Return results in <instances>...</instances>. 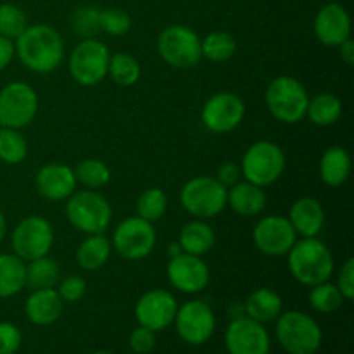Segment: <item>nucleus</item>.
<instances>
[{
  "instance_id": "nucleus-1",
  "label": "nucleus",
  "mask_w": 354,
  "mask_h": 354,
  "mask_svg": "<svg viewBox=\"0 0 354 354\" xmlns=\"http://www.w3.org/2000/svg\"><path fill=\"white\" fill-rule=\"evenodd\" d=\"M14 50L24 68L38 75H47L62 64L66 45L55 28L35 24L14 40Z\"/></svg>"
},
{
  "instance_id": "nucleus-2",
  "label": "nucleus",
  "mask_w": 354,
  "mask_h": 354,
  "mask_svg": "<svg viewBox=\"0 0 354 354\" xmlns=\"http://www.w3.org/2000/svg\"><path fill=\"white\" fill-rule=\"evenodd\" d=\"M287 266L294 280L306 287L327 282L335 268L330 249L318 237L297 239L287 252Z\"/></svg>"
},
{
  "instance_id": "nucleus-3",
  "label": "nucleus",
  "mask_w": 354,
  "mask_h": 354,
  "mask_svg": "<svg viewBox=\"0 0 354 354\" xmlns=\"http://www.w3.org/2000/svg\"><path fill=\"white\" fill-rule=\"evenodd\" d=\"M66 218L78 232L85 235L104 234L113 220L109 201L97 190H75L66 199Z\"/></svg>"
},
{
  "instance_id": "nucleus-4",
  "label": "nucleus",
  "mask_w": 354,
  "mask_h": 354,
  "mask_svg": "<svg viewBox=\"0 0 354 354\" xmlns=\"http://www.w3.org/2000/svg\"><path fill=\"white\" fill-rule=\"evenodd\" d=\"M310 95L303 83L294 76H277L268 83L265 92V104L277 121L296 124L306 118Z\"/></svg>"
},
{
  "instance_id": "nucleus-5",
  "label": "nucleus",
  "mask_w": 354,
  "mask_h": 354,
  "mask_svg": "<svg viewBox=\"0 0 354 354\" xmlns=\"http://www.w3.org/2000/svg\"><path fill=\"white\" fill-rule=\"evenodd\" d=\"M182 207L197 220H209L227 207V187L214 176H194L180 190Z\"/></svg>"
},
{
  "instance_id": "nucleus-6",
  "label": "nucleus",
  "mask_w": 354,
  "mask_h": 354,
  "mask_svg": "<svg viewBox=\"0 0 354 354\" xmlns=\"http://www.w3.org/2000/svg\"><path fill=\"white\" fill-rule=\"evenodd\" d=\"M280 346L289 354H315L322 346V328L303 311H286L277 318Z\"/></svg>"
},
{
  "instance_id": "nucleus-7",
  "label": "nucleus",
  "mask_w": 354,
  "mask_h": 354,
  "mask_svg": "<svg viewBox=\"0 0 354 354\" xmlns=\"http://www.w3.org/2000/svg\"><path fill=\"white\" fill-rule=\"evenodd\" d=\"M241 171L244 180L259 187H270L279 182L286 171V154L275 142L258 140L245 151Z\"/></svg>"
},
{
  "instance_id": "nucleus-8",
  "label": "nucleus",
  "mask_w": 354,
  "mask_h": 354,
  "mask_svg": "<svg viewBox=\"0 0 354 354\" xmlns=\"http://www.w3.org/2000/svg\"><path fill=\"white\" fill-rule=\"evenodd\" d=\"M111 52L104 41L97 38H85L78 41L68 59L71 78L82 86H95L106 80Z\"/></svg>"
},
{
  "instance_id": "nucleus-9",
  "label": "nucleus",
  "mask_w": 354,
  "mask_h": 354,
  "mask_svg": "<svg viewBox=\"0 0 354 354\" xmlns=\"http://www.w3.org/2000/svg\"><path fill=\"white\" fill-rule=\"evenodd\" d=\"M158 54L175 69H192L203 59L199 35L183 24H169L158 37Z\"/></svg>"
},
{
  "instance_id": "nucleus-10",
  "label": "nucleus",
  "mask_w": 354,
  "mask_h": 354,
  "mask_svg": "<svg viewBox=\"0 0 354 354\" xmlns=\"http://www.w3.org/2000/svg\"><path fill=\"white\" fill-rule=\"evenodd\" d=\"M10 245L17 258L24 263L48 256L54 245V228L44 216H26L10 234Z\"/></svg>"
},
{
  "instance_id": "nucleus-11",
  "label": "nucleus",
  "mask_w": 354,
  "mask_h": 354,
  "mask_svg": "<svg viewBox=\"0 0 354 354\" xmlns=\"http://www.w3.org/2000/svg\"><path fill=\"white\" fill-rule=\"evenodd\" d=\"M156 241L154 223L140 216H128L114 230L111 245L127 261H140L154 251Z\"/></svg>"
},
{
  "instance_id": "nucleus-12",
  "label": "nucleus",
  "mask_w": 354,
  "mask_h": 354,
  "mask_svg": "<svg viewBox=\"0 0 354 354\" xmlns=\"http://www.w3.org/2000/svg\"><path fill=\"white\" fill-rule=\"evenodd\" d=\"M38 113V93L28 83H7L0 90V127L21 128L31 124Z\"/></svg>"
},
{
  "instance_id": "nucleus-13",
  "label": "nucleus",
  "mask_w": 354,
  "mask_h": 354,
  "mask_svg": "<svg viewBox=\"0 0 354 354\" xmlns=\"http://www.w3.org/2000/svg\"><path fill=\"white\" fill-rule=\"evenodd\" d=\"M245 116V104L237 93L218 92L206 100L201 111L203 124L211 133H230L241 127Z\"/></svg>"
},
{
  "instance_id": "nucleus-14",
  "label": "nucleus",
  "mask_w": 354,
  "mask_h": 354,
  "mask_svg": "<svg viewBox=\"0 0 354 354\" xmlns=\"http://www.w3.org/2000/svg\"><path fill=\"white\" fill-rule=\"evenodd\" d=\"M175 327L180 339L187 344L201 346L211 339L216 328V317L211 306L204 301H189L178 306L175 317Z\"/></svg>"
},
{
  "instance_id": "nucleus-15",
  "label": "nucleus",
  "mask_w": 354,
  "mask_h": 354,
  "mask_svg": "<svg viewBox=\"0 0 354 354\" xmlns=\"http://www.w3.org/2000/svg\"><path fill=\"white\" fill-rule=\"evenodd\" d=\"M297 234L290 221L280 214L261 218L252 230V242L256 249L265 256L282 258L296 244Z\"/></svg>"
},
{
  "instance_id": "nucleus-16",
  "label": "nucleus",
  "mask_w": 354,
  "mask_h": 354,
  "mask_svg": "<svg viewBox=\"0 0 354 354\" xmlns=\"http://www.w3.org/2000/svg\"><path fill=\"white\" fill-rule=\"evenodd\" d=\"M178 303L175 296L165 289H151L142 294L135 304V318L138 325L159 332L175 322Z\"/></svg>"
},
{
  "instance_id": "nucleus-17",
  "label": "nucleus",
  "mask_w": 354,
  "mask_h": 354,
  "mask_svg": "<svg viewBox=\"0 0 354 354\" xmlns=\"http://www.w3.org/2000/svg\"><path fill=\"white\" fill-rule=\"evenodd\" d=\"M169 283L183 294H199L207 287L211 279L209 266L201 256L182 254L169 258L166 266Z\"/></svg>"
},
{
  "instance_id": "nucleus-18",
  "label": "nucleus",
  "mask_w": 354,
  "mask_h": 354,
  "mask_svg": "<svg viewBox=\"0 0 354 354\" xmlns=\"http://www.w3.org/2000/svg\"><path fill=\"white\" fill-rule=\"evenodd\" d=\"M225 348L228 354H268L270 335L263 324L249 317H239L227 327Z\"/></svg>"
},
{
  "instance_id": "nucleus-19",
  "label": "nucleus",
  "mask_w": 354,
  "mask_h": 354,
  "mask_svg": "<svg viewBox=\"0 0 354 354\" xmlns=\"http://www.w3.org/2000/svg\"><path fill=\"white\" fill-rule=\"evenodd\" d=\"M313 30L322 44L327 47H339L342 41L351 38V17L341 3H325L315 16Z\"/></svg>"
},
{
  "instance_id": "nucleus-20",
  "label": "nucleus",
  "mask_w": 354,
  "mask_h": 354,
  "mask_svg": "<svg viewBox=\"0 0 354 354\" xmlns=\"http://www.w3.org/2000/svg\"><path fill=\"white\" fill-rule=\"evenodd\" d=\"M38 194L47 201H66L76 190V176L73 168L61 162H48L35 175Z\"/></svg>"
},
{
  "instance_id": "nucleus-21",
  "label": "nucleus",
  "mask_w": 354,
  "mask_h": 354,
  "mask_svg": "<svg viewBox=\"0 0 354 354\" xmlns=\"http://www.w3.org/2000/svg\"><path fill=\"white\" fill-rule=\"evenodd\" d=\"M297 237H318L325 225V209L315 197H299L290 206L289 216Z\"/></svg>"
},
{
  "instance_id": "nucleus-22",
  "label": "nucleus",
  "mask_w": 354,
  "mask_h": 354,
  "mask_svg": "<svg viewBox=\"0 0 354 354\" xmlns=\"http://www.w3.org/2000/svg\"><path fill=\"white\" fill-rule=\"evenodd\" d=\"M62 310H64V301L61 299L55 289L33 290L24 304L28 320L38 327L55 324L61 318Z\"/></svg>"
},
{
  "instance_id": "nucleus-23",
  "label": "nucleus",
  "mask_w": 354,
  "mask_h": 354,
  "mask_svg": "<svg viewBox=\"0 0 354 354\" xmlns=\"http://www.w3.org/2000/svg\"><path fill=\"white\" fill-rule=\"evenodd\" d=\"M266 203H268V197H266L265 189L248 180L237 182L230 189H227V206H230V209L241 216H258L265 211Z\"/></svg>"
},
{
  "instance_id": "nucleus-24",
  "label": "nucleus",
  "mask_w": 354,
  "mask_h": 354,
  "mask_svg": "<svg viewBox=\"0 0 354 354\" xmlns=\"http://www.w3.org/2000/svg\"><path fill=\"white\" fill-rule=\"evenodd\" d=\"M178 244L183 252L194 256L207 254L216 245V232L206 220H192L180 230Z\"/></svg>"
},
{
  "instance_id": "nucleus-25",
  "label": "nucleus",
  "mask_w": 354,
  "mask_h": 354,
  "mask_svg": "<svg viewBox=\"0 0 354 354\" xmlns=\"http://www.w3.org/2000/svg\"><path fill=\"white\" fill-rule=\"evenodd\" d=\"M283 301L275 290L268 289V287H261L256 289L254 292L249 294L245 299L244 311L251 320L258 322V324H270L275 322L277 318L282 315Z\"/></svg>"
},
{
  "instance_id": "nucleus-26",
  "label": "nucleus",
  "mask_w": 354,
  "mask_h": 354,
  "mask_svg": "<svg viewBox=\"0 0 354 354\" xmlns=\"http://www.w3.org/2000/svg\"><path fill=\"white\" fill-rule=\"evenodd\" d=\"M320 178L328 187H341L351 175V156L344 147L332 145L322 154Z\"/></svg>"
},
{
  "instance_id": "nucleus-27",
  "label": "nucleus",
  "mask_w": 354,
  "mask_h": 354,
  "mask_svg": "<svg viewBox=\"0 0 354 354\" xmlns=\"http://www.w3.org/2000/svg\"><path fill=\"white\" fill-rule=\"evenodd\" d=\"M111 251L113 245L104 234L86 235L85 241H82L76 249V263L85 272H95L109 261Z\"/></svg>"
},
{
  "instance_id": "nucleus-28",
  "label": "nucleus",
  "mask_w": 354,
  "mask_h": 354,
  "mask_svg": "<svg viewBox=\"0 0 354 354\" xmlns=\"http://www.w3.org/2000/svg\"><path fill=\"white\" fill-rule=\"evenodd\" d=\"M26 287V263L16 254H0V299H7Z\"/></svg>"
},
{
  "instance_id": "nucleus-29",
  "label": "nucleus",
  "mask_w": 354,
  "mask_h": 354,
  "mask_svg": "<svg viewBox=\"0 0 354 354\" xmlns=\"http://www.w3.org/2000/svg\"><path fill=\"white\" fill-rule=\"evenodd\" d=\"M306 116L317 127H332L342 116V102L334 93H318L313 99L310 97Z\"/></svg>"
},
{
  "instance_id": "nucleus-30",
  "label": "nucleus",
  "mask_w": 354,
  "mask_h": 354,
  "mask_svg": "<svg viewBox=\"0 0 354 354\" xmlns=\"http://www.w3.org/2000/svg\"><path fill=\"white\" fill-rule=\"evenodd\" d=\"M61 280V268L57 261L48 256L28 261L26 265V287L31 290L54 289Z\"/></svg>"
},
{
  "instance_id": "nucleus-31",
  "label": "nucleus",
  "mask_w": 354,
  "mask_h": 354,
  "mask_svg": "<svg viewBox=\"0 0 354 354\" xmlns=\"http://www.w3.org/2000/svg\"><path fill=\"white\" fill-rule=\"evenodd\" d=\"M201 52L211 62H227L237 52V41L227 31H211L201 40Z\"/></svg>"
},
{
  "instance_id": "nucleus-32",
  "label": "nucleus",
  "mask_w": 354,
  "mask_h": 354,
  "mask_svg": "<svg viewBox=\"0 0 354 354\" xmlns=\"http://www.w3.org/2000/svg\"><path fill=\"white\" fill-rule=\"evenodd\" d=\"M140 62L128 52H118L109 57L107 76L120 86H131L140 80Z\"/></svg>"
},
{
  "instance_id": "nucleus-33",
  "label": "nucleus",
  "mask_w": 354,
  "mask_h": 354,
  "mask_svg": "<svg viewBox=\"0 0 354 354\" xmlns=\"http://www.w3.org/2000/svg\"><path fill=\"white\" fill-rule=\"evenodd\" d=\"M76 176V182L82 183L85 189L99 190L106 187L111 180V169L104 161L95 158H88L80 161L73 168Z\"/></svg>"
},
{
  "instance_id": "nucleus-34",
  "label": "nucleus",
  "mask_w": 354,
  "mask_h": 354,
  "mask_svg": "<svg viewBox=\"0 0 354 354\" xmlns=\"http://www.w3.org/2000/svg\"><path fill=\"white\" fill-rule=\"evenodd\" d=\"M28 156V142L16 128L0 127V161L19 165Z\"/></svg>"
},
{
  "instance_id": "nucleus-35",
  "label": "nucleus",
  "mask_w": 354,
  "mask_h": 354,
  "mask_svg": "<svg viewBox=\"0 0 354 354\" xmlns=\"http://www.w3.org/2000/svg\"><path fill=\"white\" fill-rule=\"evenodd\" d=\"M168 209V197L158 187L145 189L137 199V216L149 223H156L161 220Z\"/></svg>"
},
{
  "instance_id": "nucleus-36",
  "label": "nucleus",
  "mask_w": 354,
  "mask_h": 354,
  "mask_svg": "<svg viewBox=\"0 0 354 354\" xmlns=\"http://www.w3.org/2000/svg\"><path fill=\"white\" fill-rule=\"evenodd\" d=\"M344 297H342L341 290L337 289V286L327 282H322L318 286L311 287L310 292V304L315 311L318 313H335L337 310H341V306L344 304Z\"/></svg>"
},
{
  "instance_id": "nucleus-37",
  "label": "nucleus",
  "mask_w": 354,
  "mask_h": 354,
  "mask_svg": "<svg viewBox=\"0 0 354 354\" xmlns=\"http://www.w3.org/2000/svg\"><path fill=\"white\" fill-rule=\"evenodd\" d=\"M26 28L28 17L21 7L14 6V3L0 6V37L16 40Z\"/></svg>"
},
{
  "instance_id": "nucleus-38",
  "label": "nucleus",
  "mask_w": 354,
  "mask_h": 354,
  "mask_svg": "<svg viewBox=\"0 0 354 354\" xmlns=\"http://www.w3.org/2000/svg\"><path fill=\"white\" fill-rule=\"evenodd\" d=\"M100 31L109 37H123L133 26L131 16L127 10L120 9V7H107V9H100L99 14Z\"/></svg>"
},
{
  "instance_id": "nucleus-39",
  "label": "nucleus",
  "mask_w": 354,
  "mask_h": 354,
  "mask_svg": "<svg viewBox=\"0 0 354 354\" xmlns=\"http://www.w3.org/2000/svg\"><path fill=\"white\" fill-rule=\"evenodd\" d=\"M100 9L92 6L80 7L73 12L71 17V28L82 40L85 38H95L100 33V23H99Z\"/></svg>"
},
{
  "instance_id": "nucleus-40",
  "label": "nucleus",
  "mask_w": 354,
  "mask_h": 354,
  "mask_svg": "<svg viewBox=\"0 0 354 354\" xmlns=\"http://www.w3.org/2000/svg\"><path fill=\"white\" fill-rule=\"evenodd\" d=\"M55 287H57L55 290L64 303H78L86 294V282L78 275H69L59 280Z\"/></svg>"
},
{
  "instance_id": "nucleus-41",
  "label": "nucleus",
  "mask_w": 354,
  "mask_h": 354,
  "mask_svg": "<svg viewBox=\"0 0 354 354\" xmlns=\"http://www.w3.org/2000/svg\"><path fill=\"white\" fill-rule=\"evenodd\" d=\"M23 344L21 330L14 324L0 322V354H16Z\"/></svg>"
},
{
  "instance_id": "nucleus-42",
  "label": "nucleus",
  "mask_w": 354,
  "mask_h": 354,
  "mask_svg": "<svg viewBox=\"0 0 354 354\" xmlns=\"http://www.w3.org/2000/svg\"><path fill=\"white\" fill-rule=\"evenodd\" d=\"M130 348L138 354L151 353L156 348V332L145 327L135 328L130 335Z\"/></svg>"
},
{
  "instance_id": "nucleus-43",
  "label": "nucleus",
  "mask_w": 354,
  "mask_h": 354,
  "mask_svg": "<svg viewBox=\"0 0 354 354\" xmlns=\"http://www.w3.org/2000/svg\"><path fill=\"white\" fill-rule=\"evenodd\" d=\"M337 289L346 301L354 299V259L348 258L337 277Z\"/></svg>"
},
{
  "instance_id": "nucleus-44",
  "label": "nucleus",
  "mask_w": 354,
  "mask_h": 354,
  "mask_svg": "<svg viewBox=\"0 0 354 354\" xmlns=\"http://www.w3.org/2000/svg\"><path fill=\"white\" fill-rule=\"evenodd\" d=\"M241 176H242L241 166H237L235 162H223V165L218 168V173L214 178H216L223 187L230 189L232 185L241 182Z\"/></svg>"
},
{
  "instance_id": "nucleus-45",
  "label": "nucleus",
  "mask_w": 354,
  "mask_h": 354,
  "mask_svg": "<svg viewBox=\"0 0 354 354\" xmlns=\"http://www.w3.org/2000/svg\"><path fill=\"white\" fill-rule=\"evenodd\" d=\"M16 57V50H14V41L6 37H0V71L7 68Z\"/></svg>"
},
{
  "instance_id": "nucleus-46",
  "label": "nucleus",
  "mask_w": 354,
  "mask_h": 354,
  "mask_svg": "<svg viewBox=\"0 0 354 354\" xmlns=\"http://www.w3.org/2000/svg\"><path fill=\"white\" fill-rule=\"evenodd\" d=\"M337 48H339V55H341V61L344 62V64L353 66L354 64V41L351 38L342 41Z\"/></svg>"
},
{
  "instance_id": "nucleus-47",
  "label": "nucleus",
  "mask_w": 354,
  "mask_h": 354,
  "mask_svg": "<svg viewBox=\"0 0 354 354\" xmlns=\"http://www.w3.org/2000/svg\"><path fill=\"white\" fill-rule=\"evenodd\" d=\"M182 248H180V244L178 242H171V244L168 245V256L169 258H175V256H178V254H182Z\"/></svg>"
},
{
  "instance_id": "nucleus-48",
  "label": "nucleus",
  "mask_w": 354,
  "mask_h": 354,
  "mask_svg": "<svg viewBox=\"0 0 354 354\" xmlns=\"http://www.w3.org/2000/svg\"><path fill=\"white\" fill-rule=\"evenodd\" d=\"M6 235H7V221H6V216H3V213L0 211V244L3 242Z\"/></svg>"
},
{
  "instance_id": "nucleus-49",
  "label": "nucleus",
  "mask_w": 354,
  "mask_h": 354,
  "mask_svg": "<svg viewBox=\"0 0 354 354\" xmlns=\"http://www.w3.org/2000/svg\"><path fill=\"white\" fill-rule=\"evenodd\" d=\"M93 354H113V353H107V351H97V353H93Z\"/></svg>"
}]
</instances>
